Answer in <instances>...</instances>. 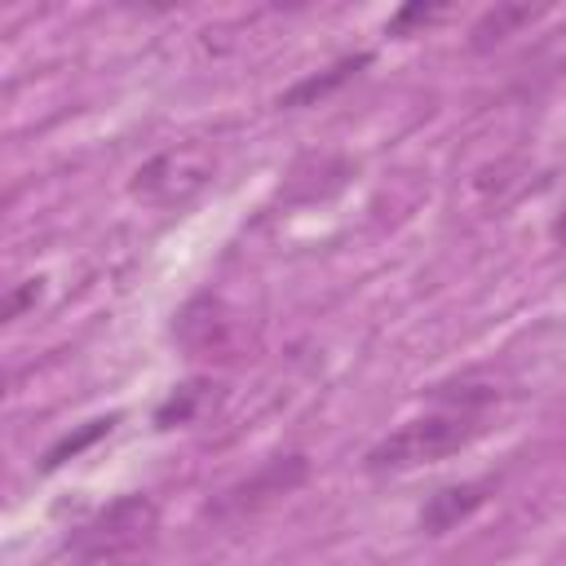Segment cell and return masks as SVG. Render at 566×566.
Wrapping results in <instances>:
<instances>
[{
	"instance_id": "52a82bcc",
	"label": "cell",
	"mask_w": 566,
	"mask_h": 566,
	"mask_svg": "<svg viewBox=\"0 0 566 566\" xmlns=\"http://www.w3.org/2000/svg\"><path fill=\"white\" fill-rule=\"evenodd\" d=\"M358 66H367V53H358V57H340L336 66H327L323 75H310V80H301V84H292L283 97H279V106H310V102H318V97H327L336 84H345Z\"/></svg>"
},
{
	"instance_id": "7c38bea8",
	"label": "cell",
	"mask_w": 566,
	"mask_h": 566,
	"mask_svg": "<svg viewBox=\"0 0 566 566\" xmlns=\"http://www.w3.org/2000/svg\"><path fill=\"white\" fill-rule=\"evenodd\" d=\"M553 239L566 248V208H562V217H557V226H553Z\"/></svg>"
},
{
	"instance_id": "30bf717a",
	"label": "cell",
	"mask_w": 566,
	"mask_h": 566,
	"mask_svg": "<svg viewBox=\"0 0 566 566\" xmlns=\"http://www.w3.org/2000/svg\"><path fill=\"white\" fill-rule=\"evenodd\" d=\"M199 389H203V385H186V389H181V398L172 394V402L159 411V420H164V424H168L172 416H177V420H186V416L195 411V398H199Z\"/></svg>"
},
{
	"instance_id": "5b68a950",
	"label": "cell",
	"mask_w": 566,
	"mask_h": 566,
	"mask_svg": "<svg viewBox=\"0 0 566 566\" xmlns=\"http://www.w3.org/2000/svg\"><path fill=\"white\" fill-rule=\"evenodd\" d=\"M486 500V486L482 482H464V486H447V491H438V495H429V504L420 509V526L429 531V535H442V531H451V526H460L478 504Z\"/></svg>"
},
{
	"instance_id": "6da1fadb",
	"label": "cell",
	"mask_w": 566,
	"mask_h": 566,
	"mask_svg": "<svg viewBox=\"0 0 566 566\" xmlns=\"http://www.w3.org/2000/svg\"><path fill=\"white\" fill-rule=\"evenodd\" d=\"M482 429H486L482 424V411H473V407H451V411H438V416L407 420L402 429L385 433L367 451V469L371 473H407V469L433 464V460L469 447Z\"/></svg>"
},
{
	"instance_id": "277c9868",
	"label": "cell",
	"mask_w": 566,
	"mask_h": 566,
	"mask_svg": "<svg viewBox=\"0 0 566 566\" xmlns=\"http://www.w3.org/2000/svg\"><path fill=\"white\" fill-rule=\"evenodd\" d=\"M305 455H287V460H274V464H265L256 478H248V482H239V486H230L226 495H221V504H217V513H252V509H261V504H270L274 495H287L301 478H305Z\"/></svg>"
},
{
	"instance_id": "9c48e42d",
	"label": "cell",
	"mask_w": 566,
	"mask_h": 566,
	"mask_svg": "<svg viewBox=\"0 0 566 566\" xmlns=\"http://www.w3.org/2000/svg\"><path fill=\"white\" fill-rule=\"evenodd\" d=\"M433 18H442V4H407V9H398V13L389 18V31L398 35V31H407L411 22H433Z\"/></svg>"
},
{
	"instance_id": "8992f818",
	"label": "cell",
	"mask_w": 566,
	"mask_h": 566,
	"mask_svg": "<svg viewBox=\"0 0 566 566\" xmlns=\"http://www.w3.org/2000/svg\"><path fill=\"white\" fill-rule=\"evenodd\" d=\"M539 18V9H531V4H495V9H486L478 22H473V49H491V44H500L513 27H526V22H535Z\"/></svg>"
},
{
	"instance_id": "3957f363",
	"label": "cell",
	"mask_w": 566,
	"mask_h": 566,
	"mask_svg": "<svg viewBox=\"0 0 566 566\" xmlns=\"http://www.w3.org/2000/svg\"><path fill=\"white\" fill-rule=\"evenodd\" d=\"M212 168H217V159L203 146H172L133 172V195L155 208H177L212 181Z\"/></svg>"
},
{
	"instance_id": "8fae6325",
	"label": "cell",
	"mask_w": 566,
	"mask_h": 566,
	"mask_svg": "<svg viewBox=\"0 0 566 566\" xmlns=\"http://www.w3.org/2000/svg\"><path fill=\"white\" fill-rule=\"evenodd\" d=\"M27 301H35V279H31V283H27L22 292H13V296H9V310H4V318H18Z\"/></svg>"
},
{
	"instance_id": "ba28073f",
	"label": "cell",
	"mask_w": 566,
	"mask_h": 566,
	"mask_svg": "<svg viewBox=\"0 0 566 566\" xmlns=\"http://www.w3.org/2000/svg\"><path fill=\"white\" fill-rule=\"evenodd\" d=\"M106 429H111V420H93V424H88L84 433H75V438H62V442H57V447L49 451V460H44V464H49V469H53V464H62L66 455H75V451H84V447H88L93 438H102Z\"/></svg>"
},
{
	"instance_id": "7a4b0ae2",
	"label": "cell",
	"mask_w": 566,
	"mask_h": 566,
	"mask_svg": "<svg viewBox=\"0 0 566 566\" xmlns=\"http://www.w3.org/2000/svg\"><path fill=\"white\" fill-rule=\"evenodd\" d=\"M155 526H159V509H155L150 495H119L115 504L93 513L71 535V548L84 562H115V557H128V553L146 548L155 539Z\"/></svg>"
}]
</instances>
